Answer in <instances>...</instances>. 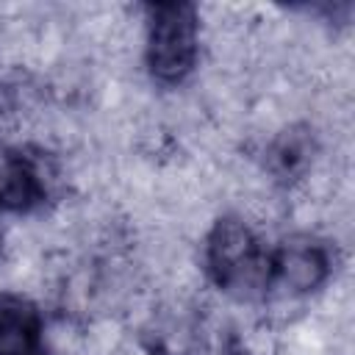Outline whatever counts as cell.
Listing matches in <instances>:
<instances>
[{"label":"cell","instance_id":"277c9868","mask_svg":"<svg viewBox=\"0 0 355 355\" xmlns=\"http://www.w3.org/2000/svg\"><path fill=\"white\" fill-rule=\"evenodd\" d=\"M47 194L42 158L19 147H0V214H31L44 205Z\"/></svg>","mask_w":355,"mask_h":355},{"label":"cell","instance_id":"7a4b0ae2","mask_svg":"<svg viewBox=\"0 0 355 355\" xmlns=\"http://www.w3.org/2000/svg\"><path fill=\"white\" fill-rule=\"evenodd\" d=\"M200 58V11L186 0L144 6V67L161 86H180Z\"/></svg>","mask_w":355,"mask_h":355},{"label":"cell","instance_id":"6da1fadb","mask_svg":"<svg viewBox=\"0 0 355 355\" xmlns=\"http://www.w3.org/2000/svg\"><path fill=\"white\" fill-rule=\"evenodd\" d=\"M208 280L239 302L269 300L272 244L241 216H219L202 241Z\"/></svg>","mask_w":355,"mask_h":355},{"label":"cell","instance_id":"5b68a950","mask_svg":"<svg viewBox=\"0 0 355 355\" xmlns=\"http://www.w3.org/2000/svg\"><path fill=\"white\" fill-rule=\"evenodd\" d=\"M0 355H47L42 311L17 291H0Z\"/></svg>","mask_w":355,"mask_h":355},{"label":"cell","instance_id":"52a82bcc","mask_svg":"<svg viewBox=\"0 0 355 355\" xmlns=\"http://www.w3.org/2000/svg\"><path fill=\"white\" fill-rule=\"evenodd\" d=\"M8 114H11V92L6 83H0V125L6 122Z\"/></svg>","mask_w":355,"mask_h":355},{"label":"cell","instance_id":"ba28073f","mask_svg":"<svg viewBox=\"0 0 355 355\" xmlns=\"http://www.w3.org/2000/svg\"><path fill=\"white\" fill-rule=\"evenodd\" d=\"M225 355H247V352H241V349H233V352H225Z\"/></svg>","mask_w":355,"mask_h":355},{"label":"cell","instance_id":"3957f363","mask_svg":"<svg viewBox=\"0 0 355 355\" xmlns=\"http://www.w3.org/2000/svg\"><path fill=\"white\" fill-rule=\"evenodd\" d=\"M333 275L330 247L308 233H294L272 244L269 297H305L319 291Z\"/></svg>","mask_w":355,"mask_h":355},{"label":"cell","instance_id":"9c48e42d","mask_svg":"<svg viewBox=\"0 0 355 355\" xmlns=\"http://www.w3.org/2000/svg\"><path fill=\"white\" fill-rule=\"evenodd\" d=\"M0 250H3V233H0Z\"/></svg>","mask_w":355,"mask_h":355},{"label":"cell","instance_id":"8992f818","mask_svg":"<svg viewBox=\"0 0 355 355\" xmlns=\"http://www.w3.org/2000/svg\"><path fill=\"white\" fill-rule=\"evenodd\" d=\"M311 153H313V139L308 136V130H286L280 133L269 150H266V164L272 169L275 178L280 180H288V178H297L308 161H311Z\"/></svg>","mask_w":355,"mask_h":355}]
</instances>
